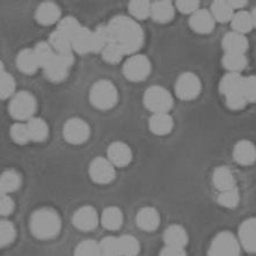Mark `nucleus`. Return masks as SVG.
<instances>
[{
  "mask_svg": "<svg viewBox=\"0 0 256 256\" xmlns=\"http://www.w3.org/2000/svg\"><path fill=\"white\" fill-rule=\"evenodd\" d=\"M242 82H244V76L240 73L236 72H228L222 76L219 84V90L222 95H230L232 93L239 92L242 90Z\"/></svg>",
  "mask_w": 256,
  "mask_h": 256,
  "instance_id": "b1692460",
  "label": "nucleus"
},
{
  "mask_svg": "<svg viewBox=\"0 0 256 256\" xmlns=\"http://www.w3.org/2000/svg\"><path fill=\"white\" fill-rule=\"evenodd\" d=\"M210 12L214 16V20L222 24L232 21L234 14H236L228 2H224V0H216V2H212Z\"/></svg>",
  "mask_w": 256,
  "mask_h": 256,
  "instance_id": "cd10ccee",
  "label": "nucleus"
},
{
  "mask_svg": "<svg viewBox=\"0 0 256 256\" xmlns=\"http://www.w3.org/2000/svg\"><path fill=\"white\" fill-rule=\"evenodd\" d=\"M72 222L73 225L76 226V228L80 230V231H93L98 224V212L93 206H82L74 212Z\"/></svg>",
  "mask_w": 256,
  "mask_h": 256,
  "instance_id": "9b49d317",
  "label": "nucleus"
},
{
  "mask_svg": "<svg viewBox=\"0 0 256 256\" xmlns=\"http://www.w3.org/2000/svg\"><path fill=\"white\" fill-rule=\"evenodd\" d=\"M21 186L20 175L14 170H7L2 174L0 178V189H2V195H7L10 192H16Z\"/></svg>",
  "mask_w": 256,
  "mask_h": 256,
  "instance_id": "2f4dec72",
  "label": "nucleus"
},
{
  "mask_svg": "<svg viewBox=\"0 0 256 256\" xmlns=\"http://www.w3.org/2000/svg\"><path fill=\"white\" fill-rule=\"evenodd\" d=\"M16 90V82L13 76L8 74L7 72L2 71V76H0V95L2 98H6L10 96Z\"/></svg>",
  "mask_w": 256,
  "mask_h": 256,
  "instance_id": "a18cd8bd",
  "label": "nucleus"
},
{
  "mask_svg": "<svg viewBox=\"0 0 256 256\" xmlns=\"http://www.w3.org/2000/svg\"><path fill=\"white\" fill-rule=\"evenodd\" d=\"M174 6L172 5L170 2L160 0V2H154L152 4L151 16L153 18V20L156 21V22H170V21L174 18Z\"/></svg>",
  "mask_w": 256,
  "mask_h": 256,
  "instance_id": "4be33fe9",
  "label": "nucleus"
},
{
  "mask_svg": "<svg viewBox=\"0 0 256 256\" xmlns=\"http://www.w3.org/2000/svg\"><path fill=\"white\" fill-rule=\"evenodd\" d=\"M115 166L108 159L96 158L90 166V178L98 184H107L115 178Z\"/></svg>",
  "mask_w": 256,
  "mask_h": 256,
  "instance_id": "9d476101",
  "label": "nucleus"
},
{
  "mask_svg": "<svg viewBox=\"0 0 256 256\" xmlns=\"http://www.w3.org/2000/svg\"><path fill=\"white\" fill-rule=\"evenodd\" d=\"M10 137L18 144H27L29 140H32L30 134H29L28 126L22 123H16L10 128Z\"/></svg>",
  "mask_w": 256,
  "mask_h": 256,
  "instance_id": "79ce46f5",
  "label": "nucleus"
},
{
  "mask_svg": "<svg viewBox=\"0 0 256 256\" xmlns=\"http://www.w3.org/2000/svg\"><path fill=\"white\" fill-rule=\"evenodd\" d=\"M49 44L52 48L57 56L65 54L68 52H73L72 41L66 35L62 34L60 30L54 32L49 38Z\"/></svg>",
  "mask_w": 256,
  "mask_h": 256,
  "instance_id": "c756f323",
  "label": "nucleus"
},
{
  "mask_svg": "<svg viewBox=\"0 0 256 256\" xmlns=\"http://www.w3.org/2000/svg\"><path fill=\"white\" fill-rule=\"evenodd\" d=\"M151 72V63L144 54H134L124 64L123 73L130 82H142Z\"/></svg>",
  "mask_w": 256,
  "mask_h": 256,
  "instance_id": "6e6552de",
  "label": "nucleus"
},
{
  "mask_svg": "<svg viewBox=\"0 0 256 256\" xmlns=\"http://www.w3.org/2000/svg\"><path fill=\"white\" fill-rule=\"evenodd\" d=\"M200 90H202L200 80L192 72H186L181 74L175 84V93L181 100H194L198 96Z\"/></svg>",
  "mask_w": 256,
  "mask_h": 256,
  "instance_id": "0eeeda50",
  "label": "nucleus"
},
{
  "mask_svg": "<svg viewBox=\"0 0 256 256\" xmlns=\"http://www.w3.org/2000/svg\"><path fill=\"white\" fill-rule=\"evenodd\" d=\"M212 182L220 192L236 188V180H234L232 172L225 166L216 168L212 175Z\"/></svg>",
  "mask_w": 256,
  "mask_h": 256,
  "instance_id": "aec40b11",
  "label": "nucleus"
},
{
  "mask_svg": "<svg viewBox=\"0 0 256 256\" xmlns=\"http://www.w3.org/2000/svg\"><path fill=\"white\" fill-rule=\"evenodd\" d=\"M101 224L106 230L109 231H116L122 226L123 214L118 208L109 206L104 209L101 214Z\"/></svg>",
  "mask_w": 256,
  "mask_h": 256,
  "instance_id": "bb28decb",
  "label": "nucleus"
},
{
  "mask_svg": "<svg viewBox=\"0 0 256 256\" xmlns=\"http://www.w3.org/2000/svg\"><path fill=\"white\" fill-rule=\"evenodd\" d=\"M35 56L38 58L40 66H46L50 62H52L56 58V52H54L52 48L46 42H41L35 46L34 49Z\"/></svg>",
  "mask_w": 256,
  "mask_h": 256,
  "instance_id": "c9c22d12",
  "label": "nucleus"
},
{
  "mask_svg": "<svg viewBox=\"0 0 256 256\" xmlns=\"http://www.w3.org/2000/svg\"><path fill=\"white\" fill-rule=\"evenodd\" d=\"M228 2L233 10L242 8L244 5H247V2H236V0H228Z\"/></svg>",
  "mask_w": 256,
  "mask_h": 256,
  "instance_id": "603ef678",
  "label": "nucleus"
},
{
  "mask_svg": "<svg viewBox=\"0 0 256 256\" xmlns=\"http://www.w3.org/2000/svg\"><path fill=\"white\" fill-rule=\"evenodd\" d=\"M137 225L142 231L152 232L158 228L160 216L154 208H142L137 214Z\"/></svg>",
  "mask_w": 256,
  "mask_h": 256,
  "instance_id": "f3484780",
  "label": "nucleus"
},
{
  "mask_svg": "<svg viewBox=\"0 0 256 256\" xmlns=\"http://www.w3.org/2000/svg\"><path fill=\"white\" fill-rule=\"evenodd\" d=\"M216 20L210 10H198L190 16L189 26L198 34H210L214 30Z\"/></svg>",
  "mask_w": 256,
  "mask_h": 256,
  "instance_id": "f8f14e48",
  "label": "nucleus"
},
{
  "mask_svg": "<svg viewBox=\"0 0 256 256\" xmlns=\"http://www.w3.org/2000/svg\"><path fill=\"white\" fill-rule=\"evenodd\" d=\"M16 239V228L8 220H2L0 224V244L2 247L12 244Z\"/></svg>",
  "mask_w": 256,
  "mask_h": 256,
  "instance_id": "37998d69",
  "label": "nucleus"
},
{
  "mask_svg": "<svg viewBox=\"0 0 256 256\" xmlns=\"http://www.w3.org/2000/svg\"><path fill=\"white\" fill-rule=\"evenodd\" d=\"M222 48L225 52H236V54H246L248 50V40L246 35L239 34V32H228L222 41Z\"/></svg>",
  "mask_w": 256,
  "mask_h": 256,
  "instance_id": "dca6fc26",
  "label": "nucleus"
},
{
  "mask_svg": "<svg viewBox=\"0 0 256 256\" xmlns=\"http://www.w3.org/2000/svg\"><path fill=\"white\" fill-rule=\"evenodd\" d=\"M129 12L138 20H144L151 16L152 4L146 0H134L129 4Z\"/></svg>",
  "mask_w": 256,
  "mask_h": 256,
  "instance_id": "e433bc0d",
  "label": "nucleus"
},
{
  "mask_svg": "<svg viewBox=\"0 0 256 256\" xmlns=\"http://www.w3.org/2000/svg\"><path fill=\"white\" fill-rule=\"evenodd\" d=\"M68 68H70V66H68L64 62H62L56 56V58L52 62H50L46 66H44V73L50 82H60L68 76Z\"/></svg>",
  "mask_w": 256,
  "mask_h": 256,
  "instance_id": "a878e982",
  "label": "nucleus"
},
{
  "mask_svg": "<svg viewBox=\"0 0 256 256\" xmlns=\"http://www.w3.org/2000/svg\"><path fill=\"white\" fill-rule=\"evenodd\" d=\"M233 158L241 166H250L256 162V146L250 140L238 142L233 148Z\"/></svg>",
  "mask_w": 256,
  "mask_h": 256,
  "instance_id": "4468645a",
  "label": "nucleus"
},
{
  "mask_svg": "<svg viewBox=\"0 0 256 256\" xmlns=\"http://www.w3.org/2000/svg\"><path fill=\"white\" fill-rule=\"evenodd\" d=\"M36 110L35 98L28 92H20L12 98L10 104V112L19 120H32Z\"/></svg>",
  "mask_w": 256,
  "mask_h": 256,
  "instance_id": "423d86ee",
  "label": "nucleus"
},
{
  "mask_svg": "<svg viewBox=\"0 0 256 256\" xmlns=\"http://www.w3.org/2000/svg\"><path fill=\"white\" fill-rule=\"evenodd\" d=\"M29 134H30L32 140L34 142H44L49 134L46 123L42 118H34L28 120L27 123Z\"/></svg>",
  "mask_w": 256,
  "mask_h": 256,
  "instance_id": "473e14b6",
  "label": "nucleus"
},
{
  "mask_svg": "<svg viewBox=\"0 0 256 256\" xmlns=\"http://www.w3.org/2000/svg\"><path fill=\"white\" fill-rule=\"evenodd\" d=\"M90 126L80 118L68 120L64 126L63 134L65 140L71 144L78 145L85 142L90 138Z\"/></svg>",
  "mask_w": 256,
  "mask_h": 256,
  "instance_id": "1a4fd4ad",
  "label": "nucleus"
},
{
  "mask_svg": "<svg viewBox=\"0 0 256 256\" xmlns=\"http://www.w3.org/2000/svg\"><path fill=\"white\" fill-rule=\"evenodd\" d=\"M231 24L234 32L242 35H246L254 28L250 13L246 12V10H239L234 14Z\"/></svg>",
  "mask_w": 256,
  "mask_h": 256,
  "instance_id": "7c9ffc66",
  "label": "nucleus"
},
{
  "mask_svg": "<svg viewBox=\"0 0 256 256\" xmlns=\"http://www.w3.org/2000/svg\"><path fill=\"white\" fill-rule=\"evenodd\" d=\"M250 16H252V21H253V26L256 28V7L253 10H252Z\"/></svg>",
  "mask_w": 256,
  "mask_h": 256,
  "instance_id": "864d4df0",
  "label": "nucleus"
},
{
  "mask_svg": "<svg viewBox=\"0 0 256 256\" xmlns=\"http://www.w3.org/2000/svg\"><path fill=\"white\" fill-rule=\"evenodd\" d=\"M74 256H102L100 244L94 240H85L76 248Z\"/></svg>",
  "mask_w": 256,
  "mask_h": 256,
  "instance_id": "4c0bfd02",
  "label": "nucleus"
},
{
  "mask_svg": "<svg viewBox=\"0 0 256 256\" xmlns=\"http://www.w3.org/2000/svg\"><path fill=\"white\" fill-rule=\"evenodd\" d=\"M104 60L109 64H118L124 56V52L120 49L118 46L109 43V44L104 48V50L101 52Z\"/></svg>",
  "mask_w": 256,
  "mask_h": 256,
  "instance_id": "c03bdc74",
  "label": "nucleus"
},
{
  "mask_svg": "<svg viewBox=\"0 0 256 256\" xmlns=\"http://www.w3.org/2000/svg\"><path fill=\"white\" fill-rule=\"evenodd\" d=\"M132 153L129 146L124 142H116L108 148V160L116 167H124L130 164Z\"/></svg>",
  "mask_w": 256,
  "mask_h": 256,
  "instance_id": "2eb2a0df",
  "label": "nucleus"
},
{
  "mask_svg": "<svg viewBox=\"0 0 256 256\" xmlns=\"http://www.w3.org/2000/svg\"><path fill=\"white\" fill-rule=\"evenodd\" d=\"M62 228L60 214L52 209L44 208L35 211L30 218V231L38 239L48 240L56 238Z\"/></svg>",
  "mask_w": 256,
  "mask_h": 256,
  "instance_id": "f03ea898",
  "label": "nucleus"
},
{
  "mask_svg": "<svg viewBox=\"0 0 256 256\" xmlns=\"http://www.w3.org/2000/svg\"><path fill=\"white\" fill-rule=\"evenodd\" d=\"M160 256H186L184 248L168 247L166 246L160 253Z\"/></svg>",
  "mask_w": 256,
  "mask_h": 256,
  "instance_id": "3c124183",
  "label": "nucleus"
},
{
  "mask_svg": "<svg viewBox=\"0 0 256 256\" xmlns=\"http://www.w3.org/2000/svg\"><path fill=\"white\" fill-rule=\"evenodd\" d=\"M80 28H82V26H80V24L78 22V20H76L74 18L68 16V18H64L63 20H60V22L58 24L57 30H60L62 34L66 35L68 38H70L72 41L73 36L78 32Z\"/></svg>",
  "mask_w": 256,
  "mask_h": 256,
  "instance_id": "a19ab883",
  "label": "nucleus"
},
{
  "mask_svg": "<svg viewBox=\"0 0 256 256\" xmlns=\"http://www.w3.org/2000/svg\"><path fill=\"white\" fill-rule=\"evenodd\" d=\"M118 246L122 256H137L140 250L138 240L130 234L118 238Z\"/></svg>",
  "mask_w": 256,
  "mask_h": 256,
  "instance_id": "72a5a7b5",
  "label": "nucleus"
},
{
  "mask_svg": "<svg viewBox=\"0 0 256 256\" xmlns=\"http://www.w3.org/2000/svg\"><path fill=\"white\" fill-rule=\"evenodd\" d=\"M93 32L86 27H82L72 38V49L80 54L92 52Z\"/></svg>",
  "mask_w": 256,
  "mask_h": 256,
  "instance_id": "412c9836",
  "label": "nucleus"
},
{
  "mask_svg": "<svg viewBox=\"0 0 256 256\" xmlns=\"http://www.w3.org/2000/svg\"><path fill=\"white\" fill-rule=\"evenodd\" d=\"M240 242L233 233H218L212 240L208 256H240Z\"/></svg>",
  "mask_w": 256,
  "mask_h": 256,
  "instance_id": "39448f33",
  "label": "nucleus"
},
{
  "mask_svg": "<svg viewBox=\"0 0 256 256\" xmlns=\"http://www.w3.org/2000/svg\"><path fill=\"white\" fill-rule=\"evenodd\" d=\"M100 250L102 256H122L118 246V238L107 236L102 239Z\"/></svg>",
  "mask_w": 256,
  "mask_h": 256,
  "instance_id": "ea45409f",
  "label": "nucleus"
},
{
  "mask_svg": "<svg viewBox=\"0 0 256 256\" xmlns=\"http://www.w3.org/2000/svg\"><path fill=\"white\" fill-rule=\"evenodd\" d=\"M14 210V202L8 195H2V200H0V214L2 216H8Z\"/></svg>",
  "mask_w": 256,
  "mask_h": 256,
  "instance_id": "8fccbe9b",
  "label": "nucleus"
},
{
  "mask_svg": "<svg viewBox=\"0 0 256 256\" xmlns=\"http://www.w3.org/2000/svg\"><path fill=\"white\" fill-rule=\"evenodd\" d=\"M36 20L43 26H49L56 22L60 16V10L54 2H42L36 10Z\"/></svg>",
  "mask_w": 256,
  "mask_h": 256,
  "instance_id": "6ab92c4d",
  "label": "nucleus"
},
{
  "mask_svg": "<svg viewBox=\"0 0 256 256\" xmlns=\"http://www.w3.org/2000/svg\"><path fill=\"white\" fill-rule=\"evenodd\" d=\"M173 118L168 114H153L150 118V129L158 136H164L173 130Z\"/></svg>",
  "mask_w": 256,
  "mask_h": 256,
  "instance_id": "393cba45",
  "label": "nucleus"
},
{
  "mask_svg": "<svg viewBox=\"0 0 256 256\" xmlns=\"http://www.w3.org/2000/svg\"><path fill=\"white\" fill-rule=\"evenodd\" d=\"M239 242L250 253L256 254V218H250L240 225Z\"/></svg>",
  "mask_w": 256,
  "mask_h": 256,
  "instance_id": "ddd939ff",
  "label": "nucleus"
},
{
  "mask_svg": "<svg viewBox=\"0 0 256 256\" xmlns=\"http://www.w3.org/2000/svg\"><path fill=\"white\" fill-rule=\"evenodd\" d=\"M90 98L94 107L107 110L116 104L118 94L114 84L109 80H100L90 90Z\"/></svg>",
  "mask_w": 256,
  "mask_h": 256,
  "instance_id": "7ed1b4c3",
  "label": "nucleus"
},
{
  "mask_svg": "<svg viewBox=\"0 0 256 256\" xmlns=\"http://www.w3.org/2000/svg\"><path fill=\"white\" fill-rule=\"evenodd\" d=\"M218 203L228 209H234L240 202V195L236 188L222 192L218 196Z\"/></svg>",
  "mask_w": 256,
  "mask_h": 256,
  "instance_id": "58836bf2",
  "label": "nucleus"
},
{
  "mask_svg": "<svg viewBox=\"0 0 256 256\" xmlns=\"http://www.w3.org/2000/svg\"><path fill=\"white\" fill-rule=\"evenodd\" d=\"M92 52H102L104 48L110 43L107 26H98L93 32Z\"/></svg>",
  "mask_w": 256,
  "mask_h": 256,
  "instance_id": "f704fd0d",
  "label": "nucleus"
},
{
  "mask_svg": "<svg viewBox=\"0 0 256 256\" xmlns=\"http://www.w3.org/2000/svg\"><path fill=\"white\" fill-rule=\"evenodd\" d=\"M16 65L19 68V70L26 73V74H32L40 68L34 50L30 49H24L20 51V54L16 57Z\"/></svg>",
  "mask_w": 256,
  "mask_h": 256,
  "instance_id": "5701e85b",
  "label": "nucleus"
},
{
  "mask_svg": "<svg viewBox=\"0 0 256 256\" xmlns=\"http://www.w3.org/2000/svg\"><path fill=\"white\" fill-rule=\"evenodd\" d=\"M222 66L228 72L240 73L247 66L246 54H236V52H225L222 60Z\"/></svg>",
  "mask_w": 256,
  "mask_h": 256,
  "instance_id": "c85d7f7f",
  "label": "nucleus"
},
{
  "mask_svg": "<svg viewBox=\"0 0 256 256\" xmlns=\"http://www.w3.org/2000/svg\"><path fill=\"white\" fill-rule=\"evenodd\" d=\"M175 6L180 12L192 16L194 13L198 10L200 2H196V0H178V2H175Z\"/></svg>",
  "mask_w": 256,
  "mask_h": 256,
  "instance_id": "09e8293b",
  "label": "nucleus"
},
{
  "mask_svg": "<svg viewBox=\"0 0 256 256\" xmlns=\"http://www.w3.org/2000/svg\"><path fill=\"white\" fill-rule=\"evenodd\" d=\"M225 98H226V104H228V107L231 109V110H241V109H244L248 104L246 98H244V95L242 93V90L226 95Z\"/></svg>",
  "mask_w": 256,
  "mask_h": 256,
  "instance_id": "de8ad7c7",
  "label": "nucleus"
},
{
  "mask_svg": "<svg viewBox=\"0 0 256 256\" xmlns=\"http://www.w3.org/2000/svg\"><path fill=\"white\" fill-rule=\"evenodd\" d=\"M242 93L247 102L256 104V76H250L244 78Z\"/></svg>",
  "mask_w": 256,
  "mask_h": 256,
  "instance_id": "49530a36",
  "label": "nucleus"
},
{
  "mask_svg": "<svg viewBox=\"0 0 256 256\" xmlns=\"http://www.w3.org/2000/svg\"><path fill=\"white\" fill-rule=\"evenodd\" d=\"M145 107L153 114H168L173 107V98L162 86H152L144 94Z\"/></svg>",
  "mask_w": 256,
  "mask_h": 256,
  "instance_id": "20e7f679",
  "label": "nucleus"
},
{
  "mask_svg": "<svg viewBox=\"0 0 256 256\" xmlns=\"http://www.w3.org/2000/svg\"><path fill=\"white\" fill-rule=\"evenodd\" d=\"M107 27L110 43L118 46L124 54H131L142 48L144 32L140 26L131 18L116 16Z\"/></svg>",
  "mask_w": 256,
  "mask_h": 256,
  "instance_id": "f257e3e1",
  "label": "nucleus"
},
{
  "mask_svg": "<svg viewBox=\"0 0 256 256\" xmlns=\"http://www.w3.org/2000/svg\"><path fill=\"white\" fill-rule=\"evenodd\" d=\"M164 241L168 247L184 248L188 244V234L181 225H170L164 233Z\"/></svg>",
  "mask_w": 256,
  "mask_h": 256,
  "instance_id": "a211bd4d",
  "label": "nucleus"
}]
</instances>
